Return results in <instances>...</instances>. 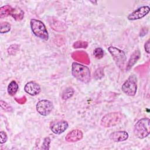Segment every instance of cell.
Here are the masks:
<instances>
[{"label": "cell", "mask_w": 150, "mask_h": 150, "mask_svg": "<svg viewBox=\"0 0 150 150\" xmlns=\"http://www.w3.org/2000/svg\"><path fill=\"white\" fill-rule=\"evenodd\" d=\"M71 74L76 79L86 84L88 83L91 79V73L89 68L76 62L72 63Z\"/></svg>", "instance_id": "obj_1"}, {"label": "cell", "mask_w": 150, "mask_h": 150, "mask_svg": "<svg viewBox=\"0 0 150 150\" xmlns=\"http://www.w3.org/2000/svg\"><path fill=\"white\" fill-rule=\"evenodd\" d=\"M150 132V120L148 118H142L138 120L134 127V134L139 139L149 135Z\"/></svg>", "instance_id": "obj_2"}, {"label": "cell", "mask_w": 150, "mask_h": 150, "mask_svg": "<svg viewBox=\"0 0 150 150\" xmlns=\"http://www.w3.org/2000/svg\"><path fill=\"white\" fill-rule=\"evenodd\" d=\"M30 28L33 33L44 40H47L49 39V34L45 24L40 21L32 19L30 21Z\"/></svg>", "instance_id": "obj_3"}, {"label": "cell", "mask_w": 150, "mask_h": 150, "mask_svg": "<svg viewBox=\"0 0 150 150\" xmlns=\"http://www.w3.org/2000/svg\"><path fill=\"white\" fill-rule=\"evenodd\" d=\"M108 50L111 54L116 65L120 70H123L125 68V64L127 60V56L125 52L114 46L108 47Z\"/></svg>", "instance_id": "obj_4"}, {"label": "cell", "mask_w": 150, "mask_h": 150, "mask_svg": "<svg viewBox=\"0 0 150 150\" xmlns=\"http://www.w3.org/2000/svg\"><path fill=\"white\" fill-rule=\"evenodd\" d=\"M122 119V114L119 112H111L105 114L101 118L100 124L105 128H110L118 124Z\"/></svg>", "instance_id": "obj_5"}, {"label": "cell", "mask_w": 150, "mask_h": 150, "mask_svg": "<svg viewBox=\"0 0 150 150\" xmlns=\"http://www.w3.org/2000/svg\"><path fill=\"white\" fill-rule=\"evenodd\" d=\"M121 90L127 96H135L137 90V77L134 74L130 75L122 85Z\"/></svg>", "instance_id": "obj_6"}, {"label": "cell", "mask_w": 150, "mask_h": 150, "mask_svg": "<svg viewBox=\"0 0 150 150\" xmlns=\"http://www.w3.org/2000/svg\"><path fill=\"white\" fill-rule=\"evenodd\" d=\"M53 103L48 100H41L38 102L36 109L38 112L43 116L48 115L53 110Z\"/></svg>", "instance_id": "obj_7"}, {"label": "cell", "mask_w": 150, "mask_h": 150, "mask_svg": "<svg viewBox=\"0 0 150 150\" xmlns=\"http://www.w3.org/2000/svg\"><path fill=\"white\" fill-rule=\"evenodd\" d=\"M150 11V8L148 6H142L129 14L127 16L129 20H137L140 19L145 16Z\"/></svg>", "instance_id": "obj_8"}, {"label": "cell", "mask_w": 150, "mask_h": 150, "mask_svg": "<svg viewBox=\"0 0 150 150\" xmlns=\"http://www.w3.org/2000/svg\"><path fill=\"white\" fill-rule=\"evenodd\" d=\"M68 123L66 121L60 120L53 122L50 125V130L55 134H61L68 128Z\"/></svg>", "instance_id": "obj_9"}, {"label": "cell", "mask_w": 150, "mask_h": 150, "mask_svg": "<svg viewBox=\"0 0 150 150\" xmlns=\"http://www.w3.org/2000/svg\"><path fill=\"white\" fill-rule=\"evenodd\" d=\"M25 91L30 96H36L40 93L41 91L39 84L33 81L27 83L24 87Z\"/></svg>", "instance_id": "obj_10"}, {"label": "cell", "mask_w": 150, "mask_h": 150, "mask_svg": "<svg viewBox=\"0 0 150 150\" xmlns=\"http://www.w3.org/2000/svg\"><path fill=\"white\" fill-rule=\"evenodd\" d=\"M83 137V132L79 129H75L67 134L65 137V140L68 142H75L81 140Z\"/></svg>", "instance_id": "obj_11"}, {"label": "cell", "mask_w": 150, "mask_h": 150, "mask_svg": "<svg viewBox=\"0 0 150 150\" xmlns=\"http://www.w3.org/2000/svg\"><path fill=\"white\" fill-rule=\"evenodd\" d=\"M71 57L76 61L89 64L90 59L87 53L84 51H75L71 53Z\"/></svg>", "instance_id": "obj_12"}, {"label": "cell", "mask_w": 150, "mask_h": 150, "mask_svg": "<svg viewBox=\"0 0 150 150\" xmlns=\"http://www.w3.org/2000/svg\"><path fill=\"white\" fill-rule=\"evenodd\" d=\"M128 133L125 131H118L110 134V139L114 142H122L128 138Z\"/></svg>", "instance_id": "obj_13"}, {"label": "cell", "mask_w": 150, "mask_h": 150, "mask_svg": "<svg viewBox=\"0 0 150 150\" xmlns=\"http://www.w3.org/2000/svg\"><path fill=\"white\" fill-rule=\"evenodd\" d=\"M141 57V53L139 49L135 50L131 55L129 59L127 64L126 66V70L127 71L129 70L131 67L137 63V62L138 60V59Z\"/></svg>", "instance_id": "obj_14"}, {"label": "cell", "mask_w": 150, "mask_h": 150, "mask_svg": "<svg viewBox=\"0 0 150 150\" xmlns=\"http://www.w3.org/2000/svg\"><path fill=\"white\" fill-rule=\"evenodd\" d=\"M10 15L12 16L16 21H21L24 17V12L19 8L16 7L12 8Z\"/></svg>", "instance_id": "obj_15"}, {"label": "cell", "mask_w": 150, "mask_h": 150, "mask_svg": "<svg viewBox=\"0 0 150 150\" xmlns=\"http://www.w3.org/2000/svg\"><path fill=\"white\" fill-rule=\"evenodd\" d=\"M18 87H19L17 83L15 80H12L8 86L7 91L8 94L11 96H13L16 93L18 90Z\"/></svg>", "instance_id": "obj_16"}, {"label": "cell", "mask_w": 150, "mask_h": 150, "mask_svg": "<svg viewBox=\"0 0 150 150\" xmlns=\"http://www.w3.org/2000/svg\"><path fill=\"white\" fill-rule=\"evenodd\" d=\"M12 8L9 5H5L0 8V18H4L10 15Z\"/></svg>", "instance_id": "obj_17"}, {"label": "cell", "mask_w": 150, "mask_h": 150, "mask_svg": "<svg viewBox=\"0 0 150 150\" xmlns=\"http://www.w3.org/2000/svg\"><path fill=\"white\" fill-rule=\"evenodd\" d=\"M74 93V90L73 89V88L71 87H68L66 89H64V90L63 91L62 96V99L63 100H67L70 98H71L73 96Z\"/></svg>", "instance_id": "obj_18"}, {"label": "cell", "mask_w": 150, "mask_h": 150, "mask_svg": "<svg viewBox=\"0 0 150 150\" xmlns=\"http://www.w3.org/2000/svg\"><path fill=\"white\" fill-rule=\"evenodd\" d=\"M56 24L54 22H53L52 23H50L51 25V26L53 28V29L54 30H55L56 31H59V29H60V30L62 31L66 29L64 23H62L61 22H60L57 20H56Z\"/></svg>", "instance_id": "obj_19"}, {"label": "cell", "mask_w": 150, "mask_h": 150, "mask_svg": "<svg viewBox=\"0 0 150 150\" xmlns=\"http://www.w3.org/2000/svg\"><path fill=\"white\" fill-rule=\"evenodd\" d=\"M88 42L86 41L83 40H77L74 42L73 44V47L74 49H79V48H83L86 49L88 47Z\"/></svg>", "instance_id": "obj_20"}, {"label": "cell", "mask_w": 150, "mask_h": 150, "mask_svg": "<svg viewBox=\"0 0 150 150\" xmlns=\"http://www.w3.org/2000/svg\"><path fill=\"white\" fill-rule=\"evenodd\" d=\"M11 25L7 22H4L1 23L0 25V32L1 33H5L8 32L11 30Z\"/></svg>", "instance_id": "obj_21"}, {"label": "cell", "mask_w": 150, "mask_h": 150, "mask_svg": "<svg viewBox=\"0 0 150 150\" xmlns=\"http://www.w3.org/2000/svg\"><path fill=\"white\" fill-rule=\"evenodd\" d=\"M104 76V69L103 67H99L96 70L94 73V77L96 80H100Z\"/></svg>", "instance_id": "obj_22"}, {"label": "cell", "mask_w": 150, "mask_h": 150, "mask_svg": "<svg viewBox=\"0 0 150 150\" xmlns=\"http://www.w3.org/2000/svg\"><path fill=\"white\" fill-rule=\"evenodd\" d=\"M93 55L97 59L103 58L104 56V51L103 49L101 47L96 48L93 51Z\"/></svg>", "instance_id": "obj_23"}, {"label": "cell", "mask_w": 150, "mask_h": 150, "mask_svg": "<svg viewBox=\"0 0 150 150\" xmlns=\"http://www.w3.org/2000/svg\"><path fill=\"white\" fill-rule=\"evenodd\" d=\"M19 49V46L17 44L11 45L8 49V53L10 55H14Z\"/></svg>", "instance_id": "obj_24"}, {"label": "cell", "mask_w": 150, "mask_h": 150, "mask_svg": "<svg viewBox=\"0 0 150 150\" xmlns=\"http://www.w3.org/2000/svg\"><path fill=\"white\" fill-rule=\"evenodd\" d=\"M51 142L50 138L49 137H45L42 146V149L45 150H48L50 148V144Z\"/></svg>", "instance_id": "obj_25"}, {"label": "cell", "mask_w": 150, "mask_h": 150, "mask_svg": "<svg viewBox=\"0 0 150 150\" xmlns=\"http://www.w3.org/2000/svg\"><path fill=\"white\" fill-rule=\"evenodd\" d=\"M0 104H1V108L5 110V111H8V112H10L12 111V107L9 105L6 102L3 101V100H1L0 101Z\"/></svg>", "instance_id": "obj_26"}, {"label": "cell", "mask_w": 150, "mask_h": 150, "mask_svg": "<svg viewBox=\"0 0 150 150\" xmlns=\"http://www.w3.org/2000/svg\"><path fill=\"white\" fill-rule=\"evenodd\" d=\"M0 143L1 144L5 143L6 142L7 139H8V136H7V134L4 131H1V132H0Z\"/></svg>", "instance_id": "obj_27"}, {"label": "cell", "mask_w": 150, "mask_h": 150, "mask_svg": "<svg viewBox=\"0 0 150 150\" xmlns=\"http://www.w3.org/2000/svg\"><path fill=\"white\" fill-rule=\"evenodd\" d=\"M15 100L19 104H25L26 102V97L24 96H22L21 98H15Z\"/></svg>", "instance_id": "obj_28"}, {"label": "cell", "mask_w": 150, "mask_h": 150, "mask_svg": "<svg viewBox=\"0 0 150 150\" xmlns=\"http://www.w3.org/2000/svg\"><path fill=\"white\" fill-rule=\"evenodd\" d=\"M144 48L145 50V52H146V53H149V39H148L145 43L144 45Z\"/></svg>", "instance_id": "obj_29"}, {"label": "cell", "mask_w": 150, "mask_h": 150, "mask_svg": "<svg viewBox=\"0 0 150 150\" xmlns=\"http://www.w3.org/2000/svg\"><path fill=\"white\" fill-rule=\"evenodd\" d=\"M148 32V28H144L141 29V32H140V36H144V35H145Z\"/></svg>", "instance_id": "obj_30"}]
</instances>
